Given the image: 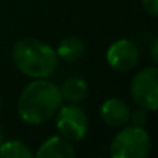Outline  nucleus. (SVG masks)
I'll use <instances>...</instances> for the list:
<instances>
[{"label": "nucleus", "mask_w": 158, "mask_h": 158, "mask_svg": "<svg viewBox=\"0 0 158 158\" xmlns=\"http://www.w3.org/2000/svg\"><path fill=\"white\" fill-rule=\"evenodd\" d=\"M54 116H56V127L62 136H65L71 143L85 138L89 132V118L77 104H68L64 107L60 106V109Z\"/></svg>", "instance_id": "39448f33"}, {"label": "nucleus", "mask_w": 158, "mask_h": 158, "mask_svg": "<svg viewBox=\"0 0 158 158\" xmlns=\"http://www.w3.org/2000/svg\"><path fill=\"white\" fill-rule=\"evenodd\" d=\"M62 102L59 85L47 81V77L34 79L22 90L17 101V112L23 123L40 126L57 113Z\"/></svg>", "instance_id": "f257e3e1"}, {"label": "nucleus", "mask_w": 158, "mask_h": 158, "mask_svg": "<svg viewBox=\"0 0 158 158\" xmlns=\"http://www.w3.org/2000/svg\"><path fill=\"white\" fill-rule=\"evenodd\" d=\"M85 53V44L81 37L77 36H67L62 39V42L59 44L56 54L57 57H60L62 60L67 62H76L79 60Z\"/></svg>", "instance_id": "9d476101"}, {"label": "nucleus", "mask_w": 158, "mask_h": 158, "mask_svg": "<svg viewBox=\"0 0 158 158\" xmlns=\"http://www.w3.org/2000/svg\"><path fill=\"white\" fill-rule=\"evenodd\" d=\"M13 62L16 68L25 76L34 79H44L54 73L59 64L56 50L48 44L25 37L16 42L13 48Z\"/></svg>", "instance_id": "f03ea898"}, {"label": "nucleus", "mask_w": 158, "mask_h": 158, "mask_svg": "<svg viewBox=\"0 0 158 158\" xmlns=\"http://www.w3.org/2000/svg\"><path fill=\"white\" fill-rule=\"evenodd\" d=\"M74 147L70 139H67L62 135L50 136L47 141H44L36 152V156L39 158H70L74 156Z\"/></svg>", "instance_id": "6e6552de"}, {"label": "nucleus", "mask_w": 158, "mask_h": 158, "mask_svg": "<svg viewBox=\"0 0 158 158\" xmlns=\"http://www.w3.org/2000/svg\"><path fill=\"white\" fill-rule=\"evenodd\" d=\"M31 156H33L31 149L19 139H10L0 144V158H31Z\"/></svg>", "instance_id": "9b49d317"}, {"label": "nucleus", "mask_w": 158, "mask_h": 158, "mask_svg": "<svg viewBox=\"0 0 158 158\" xmlns=\"http://www.w3.org/2000/svg\"><path fill=\"white\" fill-rule=\"evenodd\" d=\"M156 48H158V40H156V39H153V42H152V45H150V50H152V60H153V62H156V60H158Z\"/></svg>", "instance_id": "4468645a"}, {"label": "nucleus", "mask_w": 158, "mask_h": 158, "mask_svg": "<svg viewBox=\"0 0 158 158\" xmlns=\"http://www.w3.org/2000/svg\"><path fill=\"white\" fill-rule=\"evenodd\" d=\"M147 119H149V113H147L146 109L138 107V109H135V110H130V119H129V123H132L133 126L143 127V126L147 123Z\"/></svg>", "instance_id": "f8f14e48"}, {"label": "nucleus", "mask_w": 158, "mask_h": 158, "mask_svg": "<svg viewBox=\"0 0 158 158\" xmlns=\"http://www.w3.org/2000/svg\"><path fill=\"white\" fill-rule=\"evenodd\" d=\"M107 64L121 73L130 71L139 60L138 47L129 39H119L113 42L106 51Z\"/></svg>", "instance_id": "423d86ee"}, {"label": "nucleus", "mask_w": 158, "mask_h": 158, "mask_svg": "<svg viewBox=\"0 0 158 158\" xmlns=\"http://www.w3.org/2000/svg\"><path fill=\"white\" fill-rule=\"evenodd\" d=\"M141 6L146 14L155 17L158 14V0H141Z\"/></svg>", "instance_id": "ddd939ff"}, {"label": "nucleus", "mask_w": 158, "mask_h": 158, "mask_svg": "<svg viewBox=\"0 0 158 158\" xmlns=\"http://www.w3.org/2000/svg\"><path fill=\"white\" fill-rule=\"evenodd\" d=\"M152 149V139L146 129L139 126H123L110 143L113 158H144Z\"/></svg>", "instance_id": "7ed1b4c3"}, {"label": "nucleus", "mask_w": 158, "mask_h": 158, "mask_svg": "<svg viewBox=\"0 0 158 158\" xmlns=\"http://www.w3.org/2000/svg\"><path fill=\"white\" fill-rule=\"evenodd\" d=\"M5 141V132H3V129L0 127V144H2Z\"/></svg>", "instance_id": "2eb2a0df"}, {"label": "nucleus", "mask_w": 158, "mask_h": 158, "mask_svg": "<svg viewBox=\"0 0 158 158\" xmlns=\"http://www.w3.org/2000/svg\"><path fill=\"white\" fill-rule=\"evenodd\" d=\"M0 107H2V98H0Z\"/></svg>", "instance_id": "dca6fc26"}, {"label": "nucleus", "mask_w": 158, "mask_h": 158, "mask_svg": "<svg viewBox=\"0 0 158 158\" xmlns=\"http://www.w3.org/2000/svg\"><path fill=\"white\" fill-rule=\"evenodd\" d=\"M130 95L138 107L147 112L158 109V68L146 67L139 70L130 82Z\"/></svg>", "instance_id": "20e7f679"}, {"label": "nucleus", "mask_w": 158, "mask_h": 158, "mask_svg": "<svg viewBox=\"0 0 158 158\" xmlns=\"http://www.w3.org/2000/svg\"><path fill=\"white\" fill-rule=\"evenodd\" d=\"M130 107L119 98H109L101 104L99 116L101 121L109 127H123L129 124L130 119Z\"/></svg>", "instance_id": "0eeeda50"}, {"label": "nucleus", "mask_w": 158, "mask_h": 158, "mask_svg": "<svg viewBox=\"0 0 158 158\" xmlns=\"http://www.w3.org/2000/svg\"><path fill=\"white\" fill-rule=\"evenodd\" d=\"M60 89V95H62V101H67L68 104H79L87 98L89 93V87L84 79L77 77V76H71L62 82Z\"/></svg>", "instance_id": "1a4fd4ad"}]
</instances>
